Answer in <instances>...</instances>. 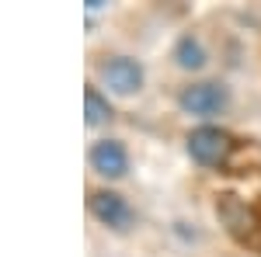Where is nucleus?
Segmentation results:
<instances>
[{"label": "nucleus", "mask_w": 261, "mask_h": 257, "mask_svg": "<svg viewBox=\"0 0 261 257\" xmlns=\"http://www.w3.org/2000/svg\"><path fill=\"white\" fill-rule=\"evenodd\" d=\"M98 80L101 87H108V94H119V98H133L143 91V63L133 56H108L98 63Z\"/></svg>", "instance_id": "nucleus-1"}, {"label": "nucleus", "mask_w": 261, "mask_h": 257, "mask_svg": "<svg viewBox=\"0 0 261 257\" xmlns=\"http://www.w3.org/2000/svg\"><path fill=\"white\" fill-rule=\"evenodd\" d=\"M230 101V91L223 87L220 80H195L188 87H181L178 94V108L185 115H199V119H209V115H220Z\"/></svg>", "instance_id": "nucleus-2"}, {"label": "nucleus", "mask_w": 261, "mask_h": 257, "mask_svg": "<svg viewBox=\"0 0 261 257\" xmlns=\"http://www.w3.org/2000/svg\"><path fill=\"white\" fill-rule=\"evenodd\" d=\"M230 150H233V139L220 125H199L188 132V157L202 167H220L230 157Z\"/></svg>", "instance_id": "nucleus-3"}, {"label": "nucleus", "mask_w": 261, "mask_h": 257, "mask_svg": "<svg viewBox=\"0 0 261 257\" xmlns=\"http://www.w3.org/2000/svg\"><path fill=\"white\" fill-rule=\"evenodd\" d=\"M91 216L98 219L101 226L119 230V233L133 226V209H129V202H125L119 191H108V188L91 191Z\"/></svg>", "instance_id": "nucleus-4"}, {"label": "nucleus", "mask_w": 261, "mask_h": 257, "mask_svg": "<svg viewBox=\"0 0 261 257\" xmlns=\"http://www.w3.org/2000/svg\"><path fill=\"white\" fill-rule=\"evenodd\" d=\"M91 170L105 181H119L129 170V150L119 139H98L91 146Z\"/></svg>", "instance_id": "nucleus-5"}, {"label": "nucleus", "mask_w": 261, "mask_h": 257, "mask_svg": "<svg viewBox=\"0 0 261 257\" xmlns=\"http://www.w3.org/2000/svg\"><path fill=\"white\" fill-rule=\"evenodd\" d=\"M216 212H220V219L226 222V230L233 233V237L247 240V233H244V226L251 230V212H247V205H244L237 195H220V202H216Z\"/></svg>", "instance_id": "nucleus-6"}, {"label": "nucleus", "mask_w": 261, "mask_h": 257, "mask_svg": "<svg viewBox=\"0 0 261 257\" xmlns=\"http://www.w3.org/2000/svg\"><path fill=\"white\" fill-rule=\"evenodd\" d=\"M205 45H202L199 35H181L174 42V63H178L181 70H202L205 66Z\"/></svg>", "instance_id": "nucleus-7"}, {"label": "nucleus", "mask_w": 261, "mask_h": 257, "mask_svg": "<svg viewBox=\"0 0 261 257\" xmlns=\"http://www.w3.org/2000/svg\"><path fill=\"white\" fill-rule=\"evenodd\" d=\"M84 119H87V125H101V122L112 119V104L94 83L84 91Z\"/></svg>", "instance_id": "nucleus-8"}]
</instances>
